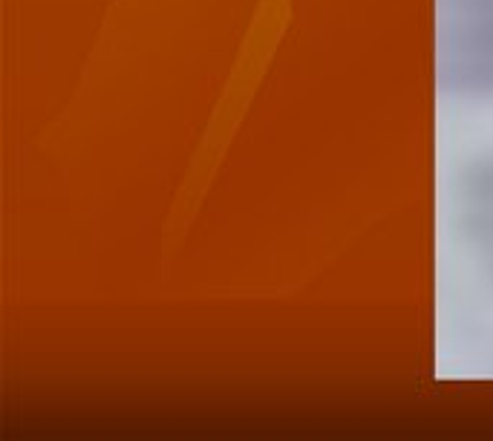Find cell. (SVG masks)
Wrapping results in <instances>:
<instances>
[{"label": "cell", "instance_id": "cell-1", "mask_svg": "<svg viewBox=\"0 0 493 441\" xmlns=\"http://www.w3.org/2000/svg\"><path fill=\"white\" fill-rule=\"evenodd\" d=\"M436 75L456 96L493 99V0H436Z\"/></svg>", "mask_w": 493, "mask_h": 441}, {"label": "cell", "instance_id": "cell-2", "mask_svg": "<svg viewBox=\"0 0 493 441\" xmlns=\"http://www.w3.org/2000/svg\"><path fill=\"white\" fill-rule=\"evenodd\" d=\"M465 231L482 260L485 271L493 277V156L482 159L465 182Z\"/></svg>", "mask_w": 493, "mask_h": 441}]
</instances>
